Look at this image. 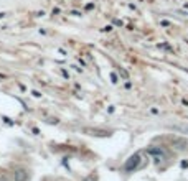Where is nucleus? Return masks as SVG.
I'll list each match as a JSON object with an SVG mask.
<instances>
[{
  "instance_id": "obj_1",
  "label": "nucleus",
  "mask_w": 188,
  "mask_h": 181,
  "mask_svg": "<svg viewBox=\"0 0 188 181\" xmlns=\"http://www.w3.org/2000/svg\"><path fill=\"white\" fill-rule=\"evenodd\" d=\"M12 178H13V181H28L30 173L25 170V168H15V170L12 171Z\"/></svg>"
},
{
  "instance_id": "obj_2",
  "label": "nucleus",
  "mask_w": 188,
  "mask_h": 181,
  "mask_svg": "<svg viewBox=\"0 0 188 181\" xmlns=\"http://www.w3.org/2000/svg\"><path fill=\"white\" fill-rule=\"evenodd\" d=\"M139 163H140V155L135 153L134 157H131V158H129V161L126 163V170L127 171H132V170H135V168L139 166Z\"/></svg>"
},
{
  "instance_id": "obj_6",
  "label": "nucleus",
  "mask_w": 188,
  "mask_h": 181,
  "mask_svg": "<svg viewBox=\"0 0 188 181\" xmlns=\"http://www.w3.org/2000/svg\"><path fill=\"white\" fill-rule=\"evenodd\" d=\"M185 132H188V128H185Z\"/></svg>"
},
{
  "instance_id": "obj_5",
  "label": "nucleus",
  "mask_w": 188,
  "mask_h": 181,
  "mask_svg": "<svg viewBox=\"0 0 188 181\" xmlns=\"http://www.w3.org/2000/svg\"><path fill=\"white\" fill-rule=\"evenodd\" d=\"M2 17H3V13H0V18H2Z\"/></svg>"
},
{
  "instance_id": "obj_3",
  "label": "nucleus",
  "mask_w": 188,
  "mask_h": 181,
  "mask_svg": "<svg viewBox=\"0 0 188 181\" xmlns=\"http://www.w3.org/2000/svg\"><path fill=\"white\" fill-rule=\"evenodd\" d=\"M173 145H178L177 147V150H186L188 148V142L185 138H173Z\"/></svg>"
},
{
  "instance_id": "obj_4",
  "label": "nucleus",
  "mask_w": 188,
  "mask_h": 181,
  "mask_svg": "<svg viewBox=\"0 0 188 181\" xmlns=\"http://www.w3.org/2000/svg\"><path fill=\"white\" fill-rule=\"evenodd\" d=\"M88 133H91V135H109V132H101V130H86Z\"/></svg>"
}]
</instances>
